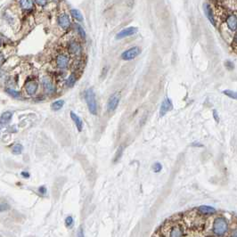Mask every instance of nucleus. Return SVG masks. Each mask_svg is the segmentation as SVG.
<instances>
[{
    "label": "nucleus",
    "mask_w": 237,
    "mask_h": 237,
    "mask_svg": "<svg viewBox=\"0 0 237 237\" xmlns=\"http://www.w3.org/2000/svg\"><path fill=\"white\" fill-rule=\"evenodd\" d=\"M35 3L38 4V5H40L41 6H45V5L47 4V2H46V1H36Z\"/></svg>",
    "instance_id": "7c9ffc66"
},
{
    "label": "nucleus",
    "mask_w": 237,
    "mask_h": 237,
    "mask_svg": "<svg viewBox=\"0 0 237 237\" xmlns=\"http://www.w3.org/2000/svg\"><path fill=\"white\" fill-rule=\"evenodd\" d=\"M233 46L237 47V33L235 35V38H234V40H233Z\"/></svg>",
    "instance_id": "72a5a7b5"
},
{
    "label": "nucleus",
    "mask_w": 237,
    "mask_h": 237,
    "mask_svg": "<svg viewBox=\"0 0 237 237\" xmlns=\"http://www.w3.org/2000/svg\"><path fill=\"white\" fill-rule=\"evenodd\" d=\"M198 211L201 214V215H213L215 214L217 211L216 209H214L211 206H208V205H201L198 208Z\"/></svg>",
    "instance_id": "dca6fc26"
},
{
    "label": "nucleus",
    "mask_w": 237,
    "mask_h": 237,
    "mask_svg": "<svg viewBox=\"0 0 237 237\" xmlns=\"http://www.w3.org/2000/svg\"><path fill=\"white\" fill-rule=\"evenodd\" d=\"M6 93H7L8 94H10V95H11L12 97H13V98H20V97L22 96L21 93L16 91V90H14V89H10V88H8V89H6Z\"/></svg>",
    "instance_id": "b1692460"
},
{
    "label": "nucleus",
    "mask_w": 237,
    "mask_h": 237,
    "mask_svg": "<svg viewBox=\"0 0 237 237\" xmlns=\"http://www.w3.org/2000/svg\"><path fill=\"white\" fill-rule=\"evenodd\" d=\"M73 223H74V220H73V218L69 216L67 217L65 219V225L68 226V227H71L73 225Z\"/></svg>",
    "instance_id": "bb28decb"
},
{
    "label": "nucleus",
    "mask_w": 237,
    "mask_h": 237,
    "mask_svg": "<svg viewBox=\"0 0 237 237\" xmlns=\"http://www.w3.org/2000/svg\"><path fill=\"white\" fill-rule=\"evenodd\" d=\"M162 170V166L160 162H155L153 165V170L155 172V173H159V172L161 171Z\"/></svg>",
    "instance_id": "a878e982"
},
{
    "label": "nucleus",
    "mask_w": 237,
    "mask_h": 237,
    "mask_svg": "<svg viewBox=\"0 0 237 237\" xmlns=\"http://www.w3.org/2000/svg\"><path fill=\"white\" fill-rule=\"evenodd\" d=\"M21 7L23 9V10H26V11H29L33 8V2L30 1V0H22V1H20L19 2Z\"/></svg>",
    "instance_id": "a211bd4d"
},
{
    "label": "nucleus",
    "mask_w": 237,
    "mask_h": 237,
    "mask_svg": "<svg viewBox=\"0 0 237 237\" xmlns=\"http://www.w3.org/2000/svg\"><path fill=\"white\" fill-rule=\"evenodd\" d=\"M13 118V113L11 112H5L4 113H2L1 117H0V124L2 127L7 125V123H9V121Z\"/></svg>",
    "instance_id": "f3484780"
},
{
    "label": "nucleus",
    "mask_w": 237,
    "mask_h": 237,
    "mask_svg": "<svg viewBox=\"0 0 237 237\" xmlns=\"http://www.w3.org/2000/svg\"><path fill=\"white\" fill-rule=\"evenodd\" d=\"M22 176L24 178H29V173L26 171L22 172Z\"/></svg>",
    "instance_id": "2f4dec72"
},
{
    "label": "nucleus",
    "mask_w": 237,
    "mask_h": 237,
    "mask_svg": "<svg viewBox=\"0 0 237 237\" xmlns=\"http://www.w3.org/2000/svg\"><path fill=\"white\" fill-rule=\"evenodd\" d=\"M22 151H23V146L20 144L13 145L12 147V153L14 154H21L22 153Z\"/></svg>",
    "instance_id": "4be33fe9"
},
{
    "label": "nucleus",
    "mask_w": 237,
    "mask_h": 237,
    "mask_svg": "<svg viewBox=\"0 0 237 237\" xmlns=\"http://www.w3.org/2000/svg\"><path fill=\"white\" fill-rule=\"evenodd\" d=\"M70 13H71L72 17H73L76 21H78V22H83V20H84L83 15L81 14V13L79 12L78 9H71V10H70Z\"/></svg>",
    "instance_id": "6ab92c4d"
},
{
    "label": "nucleus",
    "mask_w": 237,
    "mask_h": 237,
    "mask_svg": "<svg viewBox=\"0 0 237 237\" xmlns=\"http://www.w3.org/2000/svg\"><path fill=\"white\" fill-rule=\"evenodd\" d=\"M231 237H237V229L234 230L231 234Z\"/></svg>",
    "instance_id": "f704fd0d"
},
{
    "label": "nucleus",
    "mask_w": 237,
    "mask_h": 237,
    "mask_svg": "<svg viewBox=\"0 0 237 237\" xmlns=\"http://www.w3.org/2000/svg\"><path fill=\"white\" fill-rule=\"evenodd\" d=\"M119 100H120V96L119 94L116 93V94H112L108 100L107 103V109L109 112H114L117 107H118V104H119Z\"/></svg>",
    "instance_id": "39448f33"
},
{
    "label": "nucleus",
    "mask_w": 237,
    "mask_h": 237,
    "mask_svg": "<svg viewBox=\"0 0 237 237\" xmlns=\"http://www.w3.org/2000/svg\"><path fill=\"white\" fill-rule=\"evenodd\" d=\"M213 233L218 237L224 236L228 231V222L223 217H218L213 223Z\"/></svg>",
    "instance_id": "f257e3e1"
},
{
    "label": "nucleus",
    "mask_w": 237,
    "mask_h": 237,
    "mask_svg": "<svg viewBox=\"0 0 237 237\" xmlns=\"http://www.w3.org/2000/svg\"><path fill=\"white\" fill-rule=\"evenodd\" d=\"M55 64H56L57 68H59L61 70L66 69L69 66V64H70V56L65 53H59L56 56Z\"/></svg>",
    "instance_id": "20e7f679"
},
{
    "label": "nucleus",
    "mask_w": 237,
    "mask_h": 237,
    "mask_svg": "<svg viewBox=\"0 0 237 237\" xmlns=\"http://www.w3.org/2000/svg\"><path fill=\"white\" fill-rule=\"evenodd\" d=\"M173 109V104H172V101L170 98H165L162 103H161V105L160 107V117H163L164 115H166V113L170 111H171Z\"/></svg>",
    "instance_id": "0eeeda50"
},
{
    "label": "nucleus",
    "mask_w": 237,
    "mask_h": 237,
    "mask_svg": "<svg viewBox=\"0 0 237 237\" xmlns=\"http://www.w3.org/2000/svg\"><path fill=\"white\" fill-rule=\"evenodd\" d=\"M39 192L41 194H46V188L45 186H40L39 188Z\"/></svg>",
    "instance_id": "c756f323"
},
{
    "label": "nucleus",
    "mask_w": 237,
    "mask_h": 237,
    "mask_svg": "<svg viewBox=\"0 0 237 237\" xmlns=\"http://www.w3.org/2000/svg\"><path fill=\"white\" fill-rule=\"evenodd\" d=\"M136 32H137V28H136V27L125 28L122 30H120L118 33H117L116 40H121V39H125L127 37H130L132 35L136 34Z\"/></svg>",
    "instance_id": "423d86ee"
},
{
    "label": "nucleus",
    "mask_w": 237,
    "mask_h": 237,
    "mask_svg": "<svg viewBox=\"0 0 237 237\" xmlns=\"http://www.w3.org/2000/svg\"><path fill=\"white\" fill-rule=\"evenodd\" d=\"M226 24L227 27L231 29V30H236L237 29V17L235 14L229 15L226 18Z\"/></svg>",
    "instance_id": "4468645a"
},
{
    "label": "nucleus",
    "mask_w": 237,
    "mask_h": 237,
    "mask_svg": "<svg viewBox=\"0 0 237 237\" xmlns=\"http://www.w3.org/2000/svg\"><path fill=\"white\" fill-rule=\"evenodd\" d=\"M64 105V100H57L55 102H53L52 104V109L53 111H59L61 110Z\"/></svg>",
    "instance_id": "aec40b11"
},
{
    "label": "nucleus",
    "mask_w": 237,
    "mask_h": 237,
    "mask_svg": "<svg viewBox=\"0 0 237 237\" xmlns=\"http://www.w3.org/2000/svg\"><path fill=\"white\" fill-rule=\"evenodd\" d=\"M203 10H204L205 15H206V17L208 18L209 22H211L213 26H216L215 18H214V14H213V12H212V10H211V5H210L209 4L205 3V4L203 5Z\"/></svg>",
    "instance_id": "f8f14e48"
},
{
    "label": "nucleus",
    "mask_w": 237,
    "mask_h": 237,
    "mask_svg": "<svg viewBox=\"0 0 237 237\" xmlns=\"http://www.w3.org/2000/svg\"><path fill=\"white\" fill-rule=\"evenodd\" d=\"M192 146H194V147H202L203 145H201V143H199V142H194V143L192 144Z\"/></svg>",
    "instance_id": "473e14b6"
},
{
    "label": "nucleus",
    "mask_w": 237,
    "mask_h": 237,
    "mask_svg": "<svg viewBox=\"0 0 237 237\" xmlns=\"http://www.w3.org/2000/svg\"><path fill=\"white\" fill-rule=\"evenodd\" d=\"M68 49H69L70 53H71V54H73V55H76V56L79 55L81 53V51H82L80 44L76 40H71V41L69 42Z\"/></svg>",
    "instance_id": "1a4fd4ad"
},
{
    "label": "nucleus",
    "mask_w": 237,
    "mask_h": 237,
    "mask_svg": "<svg viewBox=\"0 0 237 237\" xmlns=\"http://www.w3.org/2000/svg\"><path fill=\"white\" fill-rule=\"evenodd\" d=\"M223 94L227 95L228 97L232 98V99H235V100H237V92L236 91H233V90H229V89H226V90H224L223 91Z\"/></svg>",
    "instance_id": "5701e85b"
},
{
    "label": "nucleus",
    "mask_w": 237,
    "mask_h": 237,
    "mask_svg": "<svg viewBox=\"0 0 237 237\" xmlns=\"http://www.w3.org/2000/svg\"><path fill=\"white\" fill-rule=\"evenodd\" d=\"M142 52L141 48L138 46H133L131 48L124 51L123 53H121L120 57L122 60L124 61H131L133 59H135L136 57H137Z\"/></svg>",
    "instance_id": "7ed1b4c3"
},
{
    "label": "nucleus",
    "mask_w": 237,
    "mask_h": 237,
    "mask_svg": "<svg viewBox=\"0 0 237 237\" xmlns=\"http://www.w3.org/2000/svg\"><path fill=\"white\" fill-rule=\"evenodd\" d=\"M84 97L87 103L88 108L93 115L97 114V102L95 98V94L93 88H88L84 93Z\"/></svg>",
    "instance_id": "f03ea898"
},
{
    "label": "nucleus",
    "mask_w": 237,
    "mask_h": 237,
    "mask_svg": "<svg viewBox=\"0 0 237 237\" xmlns=\"http://www.w3.org/2000/svg\"><path fill=\"white\" fill-rule=\"evenodd\" d=\"M78 237H84V234H83V230L80 229L79 233H78Z\"/></svg>",
    "instance_id": "c9c22d12"
},
{
    "label": "nucleus",
    "mask_w": 237,
    "mask_h": 237,
    "mask_svg": "<svg viewBox=\"0 0 237 237\" xmlns=\"http://www.w3.org/2000/svg\"><path fill=\"white\" fill-rule=\"evenodd\" d=\"M75 28H76V30H77V32L79 33V36L81 38V39H83V40H85L86 39V31H85V29H83V27L80 26L79 24H76L75 25Z\"/></svg>",
    "instance_id": "412c9836"
},
{
    "label": "nucleus",
    "mask_w": 237,
    "mask_h": 237,
    "mask_svg": "<svg viewBox=\"0 0 237 237\" xmlns=\"http://www.w3.org/2000/svg\"><path fill=\"white\" fill-rule=\"evenodd\" d=\"M122 153H123V147L122 146H120L119 148L118 149V152L116 153V155H115V160H114V162H116V161H118V160L120 159L121 157V155H122Z\"/></svg>",
    "instance_id": "cd10ccee"
},
{
    "label": "nucleus",
    "mask_w": 237,
    "mask_h": 237,
    "mask_svg": "<svg viewBox=\"0 0 237 237\" xmlns=\"http://www.w3.org/2000/svg\"><path fill=\"white\" fill-rule=\"evenodd\" d=\"M70 116L71 119L73 120L74 124L76 125L77 129H78L79 132L82 131V129H83V121H82V119L79 118V116H78L74 112H70Z\"/></svg>",
    "instance_id": "2eb2a0df"
},
{
    "label": "nucleus",
    "mask_w": 237,
    "mask_h": 237,
    "mask_svg": "<svg viewBox=\"0 0 237 237\" xmlns=\"http://www.w3.org/2000/svg\"><path fill=\"white\" fill-rule=\"evenodd\" d=\"M76 81H77V78H76V76H75L74 74H71V75L67 79L66 83H67V85H68L69 87H72V86L76 83Z\"/></svg>",
    "instance_id": "393cba45"
},
{
    "label": "nucleus",
    "mask_w": 237,
    "mask_h": 237,
    "mask_svg": "<svg viewBox=\"0 0 237 237\" xmlns=\"http://www.w3.org/2000/svg\"><path fill=\"white\" fill-rule=\"evenodd\" d=\"M213 118L214 119L217 121V122H219V116H218V112L217 111H213Z\"/></svg>",
    "instance_id": "c85d7f7f"
},
{
    "label": "nucleus",
    "mask_w": 237,
    "mask_h": 237,
    "mask_svg": "<svg viewBox=\"0 0 237 237\" xmlns=\"http://www.w3.org/2000/svg\"><path fill=\"white\" fill-rule=\"evenodd\" d=\"M57 22L58 25L64 29H67L70 26V20L69 15L66 13H63L59 14L58 18H57Z\"/></svg>",
    "instance_id": "6e6552de"
},
{
    "label": "nucleus",
    "mask_w": 237,
    "mask_h": 237,
    "mask_svg": "<svg viewBox=\"0 0 237 237\" xmlns=\"http://www.w3.org/2000/svg\"><path fill=\"white\" fill-rule=\"evenodd\" d=\"M38 83L34 80H30L29 82H27L25 85V90H26L27 94L29 95H33L35 94L37 90H38Z\"/></svg>",
    "instance_id": "9b49d317"
},
{
    "label": "nucleus",
    "mask_w": 237,
    "mask_h": 237,
    "mask_svg": "<svg viewBox=\"0 0 237 237\" xmlns=\"http://www.w3.org/2000/svg\"><path fill=\"white\" fill-rule=\"evenodd\" d=\"M184 229L180 225H174L169 231L168 237H183Z\"/></svg>",
    "instance_id": "9d476101"
},
{
    "label": "nucleus",
    "mask_w": 237,
    "mask_h": 237,
    "mask_svg": "<svg viewBox=\"0 0 237 237\" xmlns=\"http://www.w3.org/2000/svg\"><path fill=\"white\" fill-rule=\"evenodd\" d=\"M42 85H43L45 90L48 94H52L55 91V88H54L53 84L47 77H45L42 79Z\"/></svg>",
    "instance_id": "ddd939ff"
}]
</instances>
